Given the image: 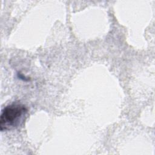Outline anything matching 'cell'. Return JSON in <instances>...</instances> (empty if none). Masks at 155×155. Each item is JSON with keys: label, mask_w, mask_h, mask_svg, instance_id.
<instances>
[{"label": "cell", "mask_w": 155, "mask_h": 155, "mask_svg": "<svg viewBox=\"0 0 155 155\" xmlns=\"http://www.w3.org/2000/svg\"><path fill=\"white\" fill-rule=\"evenodd\" d=\"M27 108L21 104L13 103L4 107L0 117V130L3 131L18 127L24 121Z\"/></svg>", "instance_id": "6da1fadb"}]
</instances>
